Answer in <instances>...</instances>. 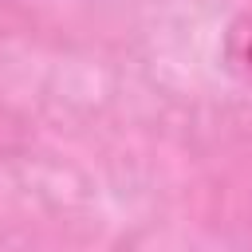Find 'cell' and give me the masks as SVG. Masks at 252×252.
I'll return each instance as SVG.
<instances>
[{
	"label": "cell",
	"mask_w": 252,
	"mask_h": 252,
	"mask_svg": "<svg viewBox=\"0 0 252 252\" xmlns=\"http://www.w3.org/2000/svg\"><path fill=\"white\" fill-rule=\"evenodd\" d=\"M220 59H224V71L252 87V12H240L228 28H224V39H220Z\"/></svg>",
	"instance_id": "obj_1"
}]
</instances>
